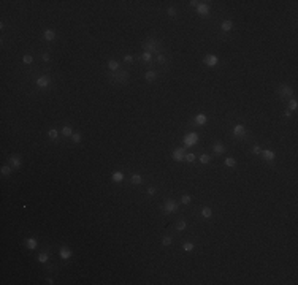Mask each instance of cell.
<instances>
[{
    "instance_id": "obj_1",
    "label": "cell",
    "mask_w": 298,
    "mask_h": 285,
    "mask_svg": "<svg viewBox=\"0 0 298 285\" xmlns=\"http://www.w3.org/2000/svg\"><path fill=\"white\" fill-rule=\"evenodd\" d=\"M143 49L151 54H162V41L155 40V38H148L143 41Z\"/></svg>"
},
{
    "instance_id": "obj_2",
    "label": "cell",
    "mask_w": 298,
    "mask_h": 285,
    "mask_svg": "<svg viewBox=\"0 0 298 285\" xmlns=\"http://www.w3.org/2000/svg\"><path fill=\"white\" fill-rule=\"evenodd\" d=\"M111 79L117 84H127L129 82V71L125 70H117L111 73Z\"/></svg>"
},
{
    "instance_id": "obj_3",
    "label": "cell",
    "mask_w": 298,
    "mask_h": 285,
    "mask_svg": "<svg viewBox=\"0 0 298 285\" xmlns=\"http://www.w3.org/2000/svg\"><path fill=\"white\" fill-rule=\"evenodd\" d=\"M162 209H163L165 214H175V212H178V209H179V208H178V203H176L175 200L168 198V200L163 203Z\"/></svg>"
},
{
    "instance_id": "obj_4",
    "label": "cell",
    "mask_w": 298,
    "mask_h": 285,
    "mask_svg": "<svg viewBox=\"0 0 298 285\" xmlns=\"http://www.w3.org/2000/svg\"><path fill=\"white\" fill-rule=\"evenodd\" d=\"M279 97H281L282 100H287V98H290L292 97V94H293V90H292V87L289 86V84H281L279 86Z\"/></svg>"
},
{
    "instance_id": "obj_5",
    "label": "cell",
    "mask_w": 298,
    "mask_h": 285,
    "mask_svg": "<svg viewBox=\"0 0 298 285\" xmlns=\"http://www.w3.org/2000/svg\"><path fill=\"white\" fill-rule=\"evenodd\" d=\"M233 136L235 138H246L247 136V132H246V128H244V125H241V124H236L235 127H233Z\"/></svg>"
},
{
    "instance_id": "obj_6",
    "label": "cell",
    "mask_w": 298,
    "mask_h": 285,
    "mask_svg": "<svg viewBox=\"0 0 298 285\" xmlns=\"http://www.w3.org/2000/svg\"><path fill=\"white\" fill-rule=\"evenodd\" d=\"M197 141H198V135H197V133H194V132L187 133V135L184 136V144L187 146V148H190V146H194Z\"/></svg>"
},
{
    "instance_id": "obj_7",
    "label": "cell",
    "mask_w": 298,
    "mask_h": 285,
    "mask_svg": "<svg viewBox=\"0 0 298 285\" xmlns=\"http://www.w3.org/2000/svg\"><path fill=\"white\" fill-rule=\"evenodd\" d=\"M35 84L40 87V89H46V87L51 84V79H49V76H40V78H36L35 79Z\"/></svg>"
},
{
    "instance_id": "obj_8",
    "label": "cell",
    "mask_w": 298,
    "mask_h": 285,
    "mask_svg": "<svg viewBox=\"0 0 298 285\" xmlns=\"http://www.w3.org/2000/svg\"><path fill=\"white\" fill-rule=\"evenodd\" d=\"M203 62H205V65H208V67H216L219 59H217V56H214V54H208V56H205Z\"/></svg>"
},
{
    "instance_id": "obj_9",
    "label": "cell",
    "mask_w": 298,
    "mask_h": 285,
    "mask_svg": "<svg viewBox=\"0 0 298 285\" xmlns=\"http://www.w3.org/2000/svg\"><path fill=\"white\" fill-rule=\"evenodd\" d=\"M184 157H186L184 148H178V149L173 150V158H175L176 162H182V160H184Z\"/></svg>"
},
{
    "instance_id": "obj_10",
    "label": "cell",
    "mask_w": 298,
    "mask_h": 285,
    "mask_svg": "<svg viewBox=\"0 0 298 285\" xmlns=\"http://www.w3.org/2000/svg\"><path fill=\"white\" fill-rule=\"evenodd\" d=\"M8 163H10L11 168H19L22 165V160H21V157H17V155H10V157H8Z\"/></svg>"
},
{
    "instance_id": "obj_11",
    "label": "cell",
    "mask_w": 298,
    "mask_h": 285,
    "mask_svg": "<svg viewBox=\"0 0 298 285\" xmlns=\"http://www.w3.org/2000/svg\"><path fill=\"white\" fill-rule=\"evenodd\" d=\"M209 10H211V7H209L206 2H200V5L197 7V11H198L200 16H206V15L209 13Z\"/></svg>"
},
{
    "instance_id": "obj_12",
    "label": "cell",
    "mask_w": 298,
    "mask_h": 285,
    "mask_svg": "<svg viewBox=\"0 0 298 285\" xmlns=\"http://www.w3.org/2000/svg\"><path fill=\"white\" fill-rule=\"evenodd\" d=\"M260 155H262V157L267 160V162H273V160L276 158V154H274L273 150H270V149H262Z\"/></svg>"
},
{
    "instance_id": "obj_13",
    "label": "cell",
    "mask_w": 298,
    "mask_h": 285,
    "mask_svg": "<svg viewBox=\"0 0 298 285\" xmlns=\"http://www.w3.org/2000/svg\"><path fill=\"white\" fill-rule=\"evenodd\" d=\"M213 152L216 154V155H221V154H225V146L222 144L221 141H217V142H214V146H213Z\"/></svg>"
},
{
    "instance_id": "obj_14",
    "label": "cell",
    "mask_w": 298,
    "mask_h": 285,
    "mask_svg": "<svg viewBox=\"0 0 298 285\" xmlns=\"http://www.w3.org/2000/svg\"><path fill=\"white\" fill-rule=\"evenodd\" d=\"M59 255H60L63 260H68V258H70V257L73 255V252L68 249L67 246H62V247H60V250H59Z\"/></svg>"
},
{
    "instance_id": "obj_15",
    "label": "cell",
    "mask_w": 298,
    "mask_h": 285,
    "mask_svg": "<svg viewBox=\"0 0 298 285\" xmlns=\"http://www.w3.org/2000/svg\"><path fill=\"white\" fill-rule=\"evenodd\" d=\"M43 38L46 41H52L54 38H56V32H54L52 29H46L43 32Z\"/></svg>"
},
{
    "instance_id": "obj_16",
    "label": "cell",
    "mask_w": 298,
    "mask_h": 285,
    "mask_svg": "<svg viewBox=\"0 0 298 285\" xmlns=\"http://www.w3.org/2000/svg\"><path fill=\"white\" fill-rule=\"evenodd\" d=\"M206 122H208V117H206L205 114H197L195 116V124L197 125H205Z\"/></svg>"
},
{
    "instance_id": "obj_17",
    "label": "cell",
    "mask_w": 298,
    "mask_h": 285,
    "mask_svg": "<svg viewBox=\"0 0 298 285\" xmlns=\"http://www.w3.org/2000/svg\"><path fill=\"white\" fill-rule=\"evenodd\" d=\"M144 78H146V81L152 82V81H155V78H157V73H155L154 70H148L144 73Z\"/></svg>"
},
{
    "instance_id": "obj_18",
    "label": "cell",
    "mask_w": 298,
    "mask_h": 285,
    "mask_svg": "<svg viewBox=\"0 0 298 285\" xmlns=\"http://www.w3.org/2000/svg\"><path fill=\"white\" fill-rule=\"evenodd\" d=\"M211 215H213V209H211L209 206H205V208H201V217H203V219H209Z\"/></svg>"
},
{
    "instance_id": "obj_19",
    "label": "cell",
    "mask_w": 298,
    "mask_h": 285,
    "mask_svg": "<svg viewBox=\"0 0 298 285\" xmlns=\"http://www.w3.org/2000/svg\"><path fill=\"white\" fill-rule=\"evenodd\" d=\"M26 246H27V249L34 250V249H36V246H38V242H36V239H35V238H29V239L26 241Z\"/></svg>"
},
{
    "instance_id": "obj_20",
    "label": "cell",
    "mask_w": 298,
    "mask_h": 285,
    "mask_svg": "<svg viewBox=\"0 0 298 285\" xmlns=\"http://www.w3.org/2000/svg\"><path fill=\"white\" fill-rule=\"evenodd\" d=\"M221 29L224 30V32H230L232 29H233V22L232 21H222V24H221Z\"/></svg>"
},
{
    "instance_id": "obj_21",
    "label": "cell",
    "mask_w": 298,
    "mask_h": 285,
    "mask_svg": "<svg viewBox=\"0 0 298 285\" xmlns=\"http://www.w3.org/2000/svg\"><path fill=\"white\" fill-rule=\"evenodd\" d=\"M111 181H113V182H117V184L122 182V181H124V174H122L121 171H114L113 176H111Z\"/></svg>"
},
{
    "instance_id": "obj_22",
    "label": "cell",
    "mask_w": 298,
    "mask_h": 285,
    "mask_svg": "<svg viewBox=\"0 0 298 285\" xmlns=\"http://www.w3.org/2000/svg\"><path fill=\"white\" fill-rule=\"evenodd\" d=\"M130 182L133 184V185H140V184L143 182V177H141V174H132Z\"/></svg>"
},
{
    "instance_id": "obj_23",
    "label": "cell",
    "mask_w": 298,
    "mask_h": 285,
    "mask_svg": "<svg viewBox=\"0 0 298 285\" xmlns=\"http://www.w3.org/2000/svg\"><path fill=\"white\" fill-rule=\"evenodd\" d=\"M108 68L111 70V73H113V71H117V70H119V62L114 60V59L108 60Z\"/></svg>"
},
{
    "instance_id": "obj_24",
    "label": "cell",
    "mask_w": 298,
    "mask_h": 285,
    "mask_svg": "<svg viewBox=\"0 0 298 285\" xmlns=\"http://www.w3.org/2000/svg\"><path fill=\"white\" fill-rule=\"evenodd\" d=\"M141 60L146 62V63H151V62H152V54L148 52V51H144L143 54H141Z\"/></svg>"
},
{
    "instance_id": "obj_25",
    "label": "cell",
    "mask_w": 298,
    "mask_h": 285,
    "mask_svg": "<svg viewBox=\"0 0 298 285\" xmlns=\"http://www.w3.org/2000/svg\"><path fill=\"white\" fill-rule=\"evenodd\" d=\"M57 136H59V130H57V128H49V130H48V138H49V140H57Z\"/></svg>"
},
{
    "instance_id": "obj_26",
    "label": "cell",
    "mask_w": 298,
    "mask_h": 285,
    "mask_svg": "<svg viewBox=\"0 0 298 285\" xmlns=\"http://www.w3.org/2000/svg\"><path fill=\"white\" fill-rule=\"evenodd\" d=\"M60 132H62L63 136H71V135H73V128H71L70 125H63Z\"/></svg>"
},
{
    "instance_id": "obj_27",
    "label": "cell",
    "mask_w": 298,
    "mask_h": 285,
    "mask_svg": "<svg viewBox=\"0 0 298 285\" xmlns=\"http://www.w3.org/2000/svg\"><path fill=\"white\" fill-rule=\"evenodd\" d=\"M224 163H225V166H227V168H235V166H236V160L233 158V157H227Z\"/></svg>"
},
{
    "instance_id": "obj_28",
    "label": "cell",
    "mask_w": 298,
    "mask_h": 285,
    "mask_svg": "<svg viewBox=\"0 0 298 285\" xmlns=\"http://www.w3.org/2000/svg\"><path fill=\"white\" fill-rule=\"evenodd\" d=\"M186 228H187L186 220H178V223H176V230H178V231H184Z\"/></svg>"
},
{
    "instance_id": "obj_29",
    "label": "cell",
    "mask_w": 298,
    "mask_h": 285,
    "mask_svg": "<svg viewBox=\"0 0 298 285\" xmlns=\"http://www.w3.org/2000/svg\"><path fill=\"white\" fill-rule=\"evenodd\" d=\"M0 171H2V176H10V174H11V166L3 165V166L0 168Z\"/></svg>"
},
{
    "instance_id": "obj_30",
    "label": "cell",
    "mask_w": 298,
    "mask_h": 285,
    "mask_svg": "<svg viewBox=\"0 0 298 285\" xmlns=\"http://www.w3.org/2000/svg\"><path fill=\"white\" fill-rule=\"evenodd\" d=\"M48 258H49V255L46 254V252H41V254L38 255V258H36V260H38L40 263H46V261H48Z\"/></svg>"
},
{
    "instance_id": "obj_31",
    "label": "cell",
    "mask_w": 298,
    "mask_h": 285,
    "mask_svg": "<svg viewBox=\"0 0 298 285\" xmlns=\"http://www.w3.org/2000/svg\"><path fill=\"white\" fill-rule=\"evenodd\" d=\"M171 242H173V238H171V236H163V238H162V244H163L165 247L171 246Z\"/></svg>"
},
{
    "instance_id": "obj_32",
    "label": "cell",
    "mask_w": 298,
    "mask_h": 285,
    "mask_svg": "<svg viewBox=\"0 0 298 285\" xmlns=\"http://www.w3.org/2000/svg\"><path fill=\"white\" fill-rule=\"evenodd\" d=\"M297 108H298V103H297V100H295V98L289 100V109H290V111H295Z\"/></svg>"
},
{
    "instance_id": "obj_33",
    "label": "cell",
    "mask_w": 298,
    "mask_h": 285,
    "mask_svg": "<svg viewBox=\"0 0 298 285\" xmlns=\"http://www.w3.org/2000/svg\"><path fill=\"white\" fill-rule=\"evenodd\" d=\"M81 133H78V132H75V133H73V135H71V140H73V142H75V144H78V142H81Z\"/></svg>"
},
{
    "instance_id": "obj_34",
    "label": "cell",
    "mask_w": 298,
    "mask_h": 285,
    "mask_svg": "<svg viewBox=\"0 0 298 285\" xmlns=\"http://www.w3.org/2000/svg\"><path fill=\"white\" fill-rule=\"evenodd\" d=\"M209 160H211V157H209L208 154H201V155H200V163L206 165V163H209Z\"/></svg>"
},
{
    "instance_id": "obj_35",
    "label": "cell",
    "mask_w": 298,
    "mask_h": 285,
    "mask_svg": "<svg viewBox=\"0 0 298 285\" xmlns=\"http://www.w3.org/2000/svg\"><path fill=\"white\" fill-rule=\"evenodd\" d=\"M22 62H24V63H26V65H30V63H32V62H34V57H32V56H30V54H26V56H24V57H22Z\"/></svg>"
},
{
    "instance_id": "obj_36",
    "label": "cell",
    "mask_w": 298,
    "mask_h": 285,
    "mask_svg": "<svg viewBox=\"0 0 298 285\" xmlns=\"http://www.w3.org/2000/svg\"><path fill=\"white\" fill-rule=\"evenodd\" d=\"M182 249L186 252H192L194 250V244H192V242H184V244H182Z\"/></svg>"
},
{
    "instance_id": "obj_37",
    "label": "cell",
    "mask_w": 298,
    "mask_h": 285,
    "mask_svg": "<svg viewBox=\"0 0 298 285\" xmlns=\"http://www.w3.org/2000/svg\"><path fill=\"white\" fill-rule=\"evenodd\" d=\"M190 201H192V198H190V195H186V193H184V195H182V196H181V203H182V204H189V203H190Z\"/></svg>"
},
{
    "instance_id": "obj_38",
    "label": "cell",
    "mask_w": 298,
    "mask_h": 285,
    "mask_svg": "<svg viewBox=\"0 0 298 285\" xmlns=\"http://www.w3.org/2000/svg\"><path fill=\"white\" fill-rule=\"evenodd\" d=\"M195 158H197V155L195 154H192V152H189V154H186V157H184V160H187V162H195Z\"/></svg>"
},
{
    "instance_id": "obj_39",
    "label": "cell",
    "mask_w": 298,
    "mask_h": 285,
    "mask_svg": "<svg viewBox=\"0 0 298 285\" xmlns=\"http://www.w3.org/2000/svg\"><path fill=\"white\" fill-rule=\"evenodd\" d=\"M167 13H168L170 17H176V8L175 7H170L168 10H167Z\"/></svg>"
},
{
    "instance_id": "obj_40",
    "label": "cell",
    "mask_w": 298,
    "mask_h": 285,
    "mask_svg": "<svg viewBox=\"0 0 298 285\" xmlns=\"http://www.w3.org/2000/svg\"><path fill=\"white\" fill-rule=\"evenodd\" d=\"M260 152H262V148H260L259 144H255L254 148H252V154H254V155H260Z\"/></svg>"
},
{
    "instance_id": "obj_41",
    "label": "cell",
    "mask_w": 298,
    "mask_h": 285,
    "mask_svg": "<svg viewBox=\"0 0 298 285\" xmlns=\"http://www.w3.org/2000/svg\"><path fill=\"white\" fill-rule=\"evenodd\" d=\"M133 56H132V54H125V56H124V62H127V63H132V62H133Z\"/></svg>"
},
{
    "instance_id": "obj_42",
    "label": "cell",
    "mask_w": 298,
    "mask_h": 285,
    "mask_svg": "<svg viewBox=\"0 0 298 285\" xmlns=\"http://www.w3.org/2000/svg\"><path fill=\"white\" fill-rule=\"evenodd\" d=\"M157 62H159V63H162V65H163L165 62H167V57H165V54H159V56H157Z\"/></svg>"
},
{
    "instance_id": "obj_43",
    "label": "cell",
    "mask_w": 298,
    "mask_h": 285,
    "mask_svg": "<svg viewBox=\"0 0 298 285\" xmlns=\"http://www.w3.org/2000/svg\"><path fill=\"white\" fill-rule=\"evenodd\" d=\"M41 60H43V62H49V60H51V56H49L48 52H43V54H41Z\"/></svg>"
},
{
    "instance_id": "obj_44",
    "label": "cell",
    "mask_w": 298,
    "mask_h": 285,
    "mask_svg": "<svg viewBox=\"0 0 298 285\" xmlns=\"http://www.w3.org/2000/svg\"><path fill=\"white\" fill-rule=\"evenodd\" d=\"M148 195H155V187L154 185L148 187Z\"/></svg>"
},
{
    "instance_id": "obj_45",
    "label": "cell",
    "mask_w": 298,
    "mask_h": 285,
    "mask_svg": "<svg viewBox=\"0 0 298 285\" xmlns=\"http://www.w3.org/2000/svg\"><path fill=\"white\" fill-rule=\"evenodd\" d=\"M284 116H286V119H290V117H292V111H290V109H286Z\"/></svg>"
},
{
    "instance_id": "obj_46",
    "label": "cell",
    "mask_w": 298,
    "mask_h": 285,
    "mask_svg": "<svg viewBox=\"0 0 298 285\" xmlns=\"http://www.w3.org/2000/svg\"><path fill=\"white\" fill-rule=\"evenodd\" d=\"M189 3H190V7H195V8L200 5V2H197V0H192V2H189Z\"/></svg>"
},
{
    "instance_id": "obj_47",
    "label": "cell",
    "mask_w": 298,
    "mask_h": 285,
    "mask_svg": "<svg viewBox=\"0 0 298 285\" xmlns=\"http://www.w3.org/2000/svg\"><path fill=\"white\" fill-rule=\"evenodd\" d=\"M46 282H48L49 285H52V284H54V280H52L51 277H48V279H46Z\"/></svg>"
}]
</instances>
